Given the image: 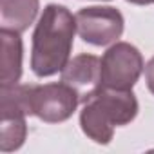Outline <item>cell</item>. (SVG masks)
<instances>
[{
  "label": "cell",
  "instance_id": "6da1fadb",
  "mask_svg": "<svg viewBox=\"0 0 154 154\" xmlns=\"http://www.w3.org/2000/svg\"><path fill=\"white\" fill-rule=\"evenodd\" d=\"M76 33V17L58 4L44 8L36 22L31 47V69L38 78H47L60 72L71 60Z\"/></svg>",
  "mask_w": 154,
  "mask_h": 154
},
{
  "label": "cell",
  "instance_id": "7a4b0ae2",
  "mask_svg": "<svg viewBox=\"0 0 154 154\" xmlns=\"http://www.w3.org/2000/svg\"><path fill=\"white\" fill-rule=\"evenodd\" d=\"M80 127L94 143L107 145L114 136V127L131 123L138 114V100L131 91L100 87L84 103Z\"/></svg>",
  "mask_w": 154,
  "mask_h": 154
},
{
  "label": "cell",
  "instance_id": "3957f363",
  "mask_svg": "<svg viewBox=\"0 0 154 154\" xmlns=\"http://www.w3.org/2000/svg\"><path fill=\"white\" fill-rule=\"evenodd\" d=\"M0 150L20 149L27 136L26 116H29V85H0Z\"/></svg>",
  "mask_w": 154,
  "mask_h": 154
},
{
  "label": "cell",
  "instance_id": "277c9868",
  "mask_svg": "<svg viewBox=\"0 0 154 154\" xmlns=\"http://www.w3.org/2000/svg\"><path fill=\"white\" fill-rule=\"evenodd\" d=\"M80 103V94L65 82L29 85V116L45 123H62L72 116Z\"/></svg>",
  "mask_w": 154,
  "mask_h": 154
},
{
  "label": "cell",
  "instance_id": "5b68a950",
  "mask_svg": "<svg viewBox=\"0 0 154 154\" xmlns=\"http://www.w3.org/2000/svg\"><path fill=\"white\" fill-rule=\"evenodd\" d=\"M143 69L138 47L129 42H114L102 56V87L131 91Z\"/></svg>",
  "mask_w": 154,
  "mask_h": 154
},
{
  "label": "cell",
  "instance_id": "8992f818",
  "mask_svg": "<svg viewBox=\"0 0 154 154\" xmlns=\"http://www.w3.org/2000/svg\"><path fill=\"white\" fill-rule=\"evenodd\" d=\"M76 17V31L80 38L91 45L103 47L118 42L123 33V15L111 6H93L84 8Z\"/></svg>",
  "mask_w": 154,
  "mask_h": 154
},
{
  "label": "cell",
  "instance_id": "52a82bcc",
  "mask_svg": "<svg viewBox=\"0 0 154 154\" xmlns=\"http://www.w3.org/2000/svg\"><path fill=\"white\" fill-rule=\"evenodd\" d=\"M60 80L78 93L80 103H84L94 91L102 87V60L87 53L74 56L60 71Z\"/></svg>",
  "mask_w": 154,
  "mask_h": 154
},
{
  "label": "cell",
  "instance_id": "ba28073f",
  "mask_svg": "<svg viewBox=\"0 0 154 154\" xmlns=\"http://www.w3.org/2000/svg\"><path fill=\"white\" fill-rule=\"evenodd\" d=\"M0 45H2V56H0V85H15L22 78V58H24V45L20 33L0 29Z\"/></svg>",
  "mask_w": 154,
  "mask_h": 154
},
{
  "label": "cell",
  "instance_id": "9c48e42d",
  "mask_svg": "<svg viewBox=\"0 0 154 154\" xmlns=\"http://www.w3.org/2000/svg\"><path fill=\"white\" fill-rule=\"evenodd\" d=\"M40 0H0V29L24 33L35 22Z\"/></svg>",
  "mask_w": 154,
  "mask_h": 154
},
{
  "label": "cell",
  "instance_id": "30bf717a",
  "mask_svg": "<svg viewBox=\"0 0 154 154\" xmlns=\"http://www.w3.org/2000/svg\"><path fill=\"white\" fill-rule=\"evenodd\" d=\"M145 82H147V87L149 91L154 94V56L147 62L145 65Z\"/></svg>",
  "mask_w": 154,
  "mask_h": 154
},
{
  "label": "cell",
  "instance_id": "8fae6325",
  "mask_svg": "<svg viewBox=\"0 0 154 154\" xmlns=\"http://www.w3.org/2000/svg\"><path fill=\"white\" fill-rule=\"evenodd\" d=\"M127 2H131V4H136V6H147V4L154 2V0H127Z\"/></svg>",
  "mask_w": 154,
  "mask_h": 154
}]
</instances>
